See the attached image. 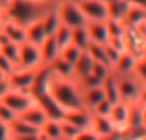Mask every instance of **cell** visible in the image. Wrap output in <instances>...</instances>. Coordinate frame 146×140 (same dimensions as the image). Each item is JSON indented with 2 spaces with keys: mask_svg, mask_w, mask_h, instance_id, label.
Instances as JSON below:
<instances>
[{
  "mask_svg": "<svg viewBox=\"0 0 146 140\" xmlns=\"http://www.w3.org/2000/svg\"><path fill=\"white\" fill-rule=\"evenodd\" d=\"M71 44H73L74 46H77L80 50L85 51L87 49L88 44H90V39H88L87 31L86 27H77L73 28L72 33H71Z\"/></svg>",
  "mask_w": 146,
  "mask_h": 140,
  "instance_id": "f546056e",
  "label": "cell"
},
{
  "mask_svg": "<svg viewBox=\"0 0 146 140\" xmlns=\"http://www.w3.org/2000/svg\"><path fill=\"white\" fill-rule=\"evenodd\" d=\"M137 59L135 58L132 54L129 53H123L119 58V61L115 63V66L111 68V72H113L115 76H126V75H132L133 73L135 66H136Z\"/></svg>",
  "mask_w": 146,
  "mask_h": 140,
  "instance_id": "e0dca14e",
  "label": "cell"
},
{
  "mask_svg": "<svg viewBox=\"0 0 146 140\" xmlns=\"http://www.w3.org/2000/svg\"><path fill=\"white\" fill-rule=\"evenodd\" d=\"M58 1H38V0H4L1 19L10 21L22 27L41 21L49 12L54 10Z\"/></svg>",
  "mask_w": 146,
  "mask_h": 140,
  "instance_id": "6da1fadb",
  "label": "cell"
},
{
  "mask_svg": "<svg viewBox=\"0 0 146 140\" xmlns=\"http://www.w3.org/2000/svg\"><path fill=\"white\" fill-rule=\"evenodd\" d=\"M128 1L131 3V4H135V5H137V7L146 9V0H128Z\"/></svg>",
  "mask_w": 146,
  "mask_h": 140,
  "instance_id": "c3c4849f",
  "label": "cell"
},
{
  "mask_svg": "<svg viewBox=\"0 0 146 140\" xmlns=\"http://www.w3.org/2000/svg\"><path fill=\"white\" fill-rule=\"evenodd\" d=\"M41 134L46 140H64L62 135L60 121L48 120V122L41 129Z\"/></svg>",
  "mask_w": 146,
  "mask_h": 140,
  "instance_id": "4316f807",
  "label": "cell"
},
{
  "mask_svg": "<svg viewBox=\"0 0 146 140\" xmlns=\"http://www.w3.org/2000/svg\"><path fill=\"white\" fill-rule=\"evenodd\" d=\"M37 69H32V71L15 69L10 76H8L9 87L12 90H17V91L30 93L31 87H32V85H33V81H35V76H36Z\"/></svg>",
  "mask_w": 146,
  "mask_h": 140,
  "instance_id": "9c48e42d",
  "label": "cell"
},
{
  "mask_svg": "<svg viewBox=\"0 0 146 140\" xmlns=\"http://www.w3.org/2000/svg\"><path fill=\"white\" fill-rule=\"evenodd\" d=\"M128 117H129V107L128 103L124 102H118L117 104L113 105L109 115V121L114 129L121 133H123L127 127H128Z\"/></svg>",
  "mask_w": 146,
  "mask_h": 140,
  "instance_id": "8fae6325",
  "label": "cell"
},
{
  "mask_svg": "<svg viewBox=\"0 0 146 140\" xmlns=\"http://www.w3.org/2000/svg\"><path fill=\"white\" fill-rule=\"evenodd\" d=\"M18 118L22 121H25L26 123H28V125L33 126V127L38 129V130L41 131V129L44 127V125H45L46 122H48L49 117L48 115L45 113V111L42 109V108L40 107V105L36 103L33 107L28 108L26 112H23L22 115L18 116Z\"/></svg>",
  "mask_w": 146,
  "mask_h": 140,
  "instance_id": "4fadbf2b",
  "label": "cell"
},
{
  "mask_svg": "<svg viewBox=\"0 0 146 140\" xmlns=\"http://www.w3.org/2000/svg\"><path fill=\"white\" fill-rule=\"evenodd\" d=\"M106 26H108L109 37H123L127 28L123 22L115 19H108L106 21Z\"/></svg>",
  "mask_w": 146,
  "mask_h": 140,
  "instance_id": "e575fe53",
  "label": "cell"
},
{
  "mask_svg": "<svg viewBox=\"0 0 146 140\" xmlns=\"http://www.w3.org/2000/svg\"><path fill=\"white\" fill-rule=\"evenodd\" d=\"M0 53H1L8 61L12 62L15 66V69H17L18 59H19V45L13 44V43H7L0 46Z\"/></svg>",
  "mask_w": 146,
  "mask_h": 140,
  "instance_id": "1f68e13d",
  "label": "cell"
},
{
  "mask_svg": "<svg viewBox=\"0 0 146 140\" xmlns=\"http://www.w3.org/2000/svg\"><path fill=\"white\" fill-rule=\"evenodd\" d=\"M3 1H4V0H3Z\"/></svg>",
  "mask_w": 146,
  "mask_h": 140,
  "instance_id": "816d5d0a",
  "label": "cell"
},
{
  "mask_svg": "<svg viewBox=\"0 0 146 140\" xmlns=\"http://www.w3.org/2000/svg\"><path fill=\"white\" fill-rule=\"evenodd\" d=\"M40 67H42L41 66L40 48L30 43L19 45V59H18L17 69L32 71V69H37Z\"/></svg>",
  "mask_w": 146,
  "mask_h": 140,
  "instance_id": "ba28073f",
  "label": "cell"
},
{
  "mask_svg": "<svg viewBox=\"0 0 146 140\" xmlns=\"http://www.w3.org/2000/svg\"><path fill=\"white\" fill-rule=\"evenodd\" d=\"M46 33L44 31L42 27V22L37 21V22L30 25L28 27H26V43H30L32 45H36L40 48L41 44L46 40Z\"/></svg>",
  "mask_w": 146,
  "mask_h": 140,
  "instance_id": "ac0fdd59",
  "label": "cell"
},
{
  "mask_svg": "<svg viewBox=\"0 0 146 140\" xmlns=\"http://www.w3.org/2000/svg\"><path fill=\"white\" fill-rule=\"evenodd\" d=\"M105 99L103 87H94V89H85L82 90V100L83 105L88 112H92V109L101 102Z\"/></svg>",
  "mask_w": 146,
  "mask_h": 140,
  "instance_id": "ffe728a7",
  "label": "cell"
},
{
  "mask_svg": "<svg viewBox=\"0 0 146 140\" xmlns=\"http://www.w3.org/2000/svg\"><path fill=\"white\" fill-rule=\"evenodd\" d=\"M92 66H94V61L90 58V55H88L86 51H82L81 57L74 63V66H73V68H74V80L76 81H78V80L91 75Z\"/></svg>",
  "mask_w": 146,
  "mask_h": 140,
  "instance_id": "603a6c76",
  "label": "cell"
},
{
  "mask_svg": "<svg viewBox=\"0 0 146 140\" xmlns=\"http://www.w3.org/2000/svg\"><path fill=\"white\" fill-rule=\"evenodd\" d=\"M106 5H108L109 19H115L123 22L129 7L128 0H110L109 3H106Z\"/></svg>",
  "mask_w": 146,
  "mask_h": 140,
  "instance_id": "7402d4cb",
  "label": "cell"
},
{
  "mask_svg": "<svg viewBox=\"0 0 146 140\" xmlns=\"http://www.w3.org/2000/svg\"><path fill=\"white\" fill-rule=\"evenodd\" d=\"M108 45H110L111 48L117 49L121 53H126V44H124L123 37H109L108 40Z\"/></svg>",
  "mask_w": 146,
  "mask_h": 140,
  "instance_id": "ee69618b",
  "label": "cell"
},
{
  "mask_svg": "<svg viewBox=\"0 0 146 140\" xmlns=\"http://www.w3.org/2000/svg\"><path fill=\"white\" fill-rule=\"evenodd\" d=\"M103 91L105 95V99L109 100L111 104H117L119 100V93H118V86H117V79L114 76V73L111 72L108 77L103 81Z\"/></svg>",
  "mask_w": 146,
  "mask_h": 140,
  "instance_id": "cb8c5ba5",
  "label": "cell"
},
{
  "mask_svg": "<svg viewBox=\"0 0 146 140\" xmlns=\"http://www.w3.org/2000/svg\"><path fill=\"white\" fill-rule=\"evenodd\" d=\"M128 107H129L128 127H144L142 126V105L140 103L135 102V103H128Z\"/></svg>",
  "mask_w": 146,
  "mask_h": 140,
  "instance_id": "4dcf8cb0",
  "label": "cell"
},
{
  "mask_svg": "<svg viewBox=\"0 0 146 140\" xmlns=\"http://www.w3.org/2000/svg\"><path fill=\"white\" fill-rule=\"evenodd\" d=\"M142 126L146 130V107H142Z\"/></svg>",
  "mask_w": 146,
  "mask_h": 140,
  "instance_id": "681fc988",
  "label": "cell"
},
{
  "mask_svg": "<svg viewBox=\"0 0 146 140\" xmlns=\"http://www.w3.org/2000/svg\"><path fill=\"white\" fill-rule=\"evenodd\" d=\"M99 140H124L123 139V133L118 130H114L113 133L108 134L104 136H99Z\"/></svg>",
  "mask_w": 146,
  "mask_h": 140,
  "instance_id": "f6af8a7d",
  "label": "cell"
},
{
  "mask_svg": "<svg viewBox=\"0 0 146 140\" xmlns=\"http://www.w3.org/2000/svg\"><path fill=\"white\" fill-rule=\"evenodd\" d=\"M14 71H15V66L0 53V72L3 75H5V76H10Z\"/></svg>",
  "mask_w": 146,
  "mask_h": 140,
  "instance_id": "b9f144b4",
  "label": "cell"
},
{
  "mask_svg": "<svg viewBox=\"0 0 146 140\" xmlns=\"http://www.w3.org/2000/svg\"><path fill=\"white\" fill-rule=\"evenodd\" d=\"M113 105L114 104H111L109 100L104 99V100H101V102L99 103V104L96 105L95 108H94L91 113H94V115H98V116H101V117H109V115H110V111H111V108H113Z\"/></svg>",
  "mask_w": 146,
  "mask_h": 140,
  "instance_id": "f35d334b",
  "label": "cell"
},
{
  "mask_svg": "<svg viewBox=\"0 0 146 140\" xmlns=\"http://www.w3.org/2000/svg\"><path fill=\"white\" fill-rule=\"evenodd\" d=\"M86 53L90 55V58L94 61V63H101L105 64L110 68L109 66V62L106 59V54H105V49H104V45H100V44H95V43H90L86 49ZM111 69V68H110Z\"/></svg>",
  "mask_w": 146,
  "mask_h": 140,
  "instance_id": "f1b7e54d",
  "label": "cell"
},
{
  "mask_svg": "<svg viewBox=\"0 0 146 140\" xmlns=\"http://www.w3.org/2000/svg\"><path fill=\"white\" fill-rule=\"evenodd\" d=\"M123 23L126 25V27H137L142 23H146V9L129 3Z\"/></svg>",
  "mask_w": 146,
  "mask_h": 140,
  "instance_id": "d6986e66",
  "label": "cell"
},
{
  "mask_svg": "<svg viewBox=\"0 0 146 140\" xmlns=\"http://www.w3.org/2000/svg\"><path fill=\"white\" fill-rule=\"evenodd\" d=\"M104 49H105V54H106V59H108V62H109V66H110V68H113L123 53H121V51H118L117 49L111 48L108 44L104 45Z\"/></svg>",
  "mask_w": 146,
  "mask_h": 140,
  "instance_id": "ab89813d",
  "label": "cell"
},
{
  "mask_svg": "<svg viewBox=\"0 0 146 140\" xmlns=\"http://www.w3.org/2000/svg\"><path fill=\"white\" fill-rule=\"evenodd\" d=\"M126 51L136 59L146 55V36L137 27H127L123 35Z\"/></svg>",
  "mask_w": 146,
  "mask_h": 140,
  "instance_id": "52a82bcc",
  "label": "cell"
},
{
  "mask_svg": "<svg viewBox=\"0 0 146 140\" xmlns=\"http://www.w3.org/2000/svg\"><path fill=\"white\" fill-rule=\"evenodd\" d=\"M15 118H17V115L13 113L7 105L0 103V122L5 123V125H10Z\"/></svg>",
  "mask_w": 146,
  "mask_h": 140,
  "instance_id": "60d3db41",
  "label": "cell"
},
{
  "mask_svg": "<svg viewBox=\"0 0 146 140\" xmlns=\"http://www.w3.org/2000/svg\"><path fill=\"white\" fill-rule=\"evenodd\" d=\"M110 73H111V69L108 66L101 64V63H94L92 69H91V75H94L100 81H104Z\"/></svg>",
  "mask_w": 146,
  "mask_h": 140,
  "instance_id": "8d00e7d4",
  "label": "cell"
},
{
  "mask_svg": "<svg viewBox=\"0 0 146 140\" xmlns=\"http://www.w3.org/2000/svg\"><path fill=\"white\" fill-rule=\"evenodd\" d=\"M64 121L69 122L78 130H85L88 129L91 125V112L87 109H76V111H68L64 113Z\"/></svg>",
  "mask_w": 146,
  "mask_h": 140,
  "instance_id": "2e32d148",
  "label": "cell"
},
{
  "mask_svg": "<svg viewBox=\"0 0 146 140\" xmlns=\"http://www.w3.org/2000/svg\"><path fill=\"white\" fill-rule=\"evenodd\" d=\"M36 99V103L45 111V113L48 115L49 120H55V121H62L64 118V111L56 104L53 100V98L48 94V93H42L40 95L33 97Z\"/></svg>",
  "mask_w": 146,
  "mask_h": 140,
  "instance_id": "7c38bea8",
  "label": "cell"
},
{
  "mask_svg": "<svg viewBox=\"0 0 146 140\" xmlns=\"http://www.w3.org/2000/svg\"><path fill=\"white\" fill-rule=\"evenodd\" d=\"M115 79L119 93V100L124 103L137 102V98H139V94L142 89V85L136 79V76L132 73L126 75V76H115Z\"/></svg>",
  "mask_w": 146,
  "mask_h": 140,
  "instance_id": "5b68a950",
  "label": "cell"
},
{
  "mask_svg": "<svg viewBox=\"0 0 146 140\" xmlns=\"http://www.w3.org/2000/svg\"><path fill=\"white\" fill-rule=\"evenodd\" d=\"M90 129L96 134L98 136H104L108 134L113 133L115 129L111 125V122L109 121L108 117H101V116L94 115L91 113V125Z\"/></svg>",
  "mask_w": 146,
  "mask_h": 140,
  "instance_id": "44dd1931",
  "label": "cell"
},
{
  "mask_svg": "<svg viewBox=\"0 0 146 140\" xmlns=\"http://www.w3.org/2000/svg\"><path fill=\"white\" fill-rule=\"evenodd\" d=\"M71 33H72L71 28H68L67 26H63V25H60V27L56 30L55 35H54V39H55L56 44H58L59 51H60V49H63L64 46L71 44Z\"/></svg>",
  "mask_w": 146,
  "mask_h": 140,
  "instance_id": "836d02e7",
  "label": "cell"
},
{
  "mask_svg": "<svg viewBox=\"0 0 146 140\" xmlns=\"http://www.w3.org/2000/svg\"><path fill=\"white\" fill-rule=\"evenodd\" d=\"M38 1H45V3H50V1H56V0H38Z\"/></svg>",
  "mask_w": 146,
  "mask_h": 140,
  "instance_id": "f907efd6",
  "label": "cell"
},
{
  "mask_svg": "<svg viewBox=\"0 0 146 140\" xmlns=\"http://www.w3.org/2000/svg\"><path fill=\"white\" fill-rule=\"evenodd\" d=\"M133 75L141 82L142 86H146V55L137 59L136 66L133 69Z\"/></svg>",
  "mask_w": 146,
  "mask_h": 140,
  "instance_id": "d590c367",
  "label": "cell"
},
{
  "mask_svg": "<svg viewBox=\"0 0 146 140\" xmlns=\"http://www.w3.org/2000/svg\"><path fill=\"white\" fill-rule=\"evenodd\" d=\"M72 140H99V136L88 127L85 130H81Z\"/></svg>",
  "mask_w": 146,
  "mask_h": 140,
  "instance_id": "7bdbcfd3",
  "label": "cell"
},
{
  "mask_svg": "<svg viewBox=\"0 0 146 140\" xmlns=\"http://www.w3.org/2000/svg\"><path fill=\"white\" fill-rule=\"evenodd\" d=\"M10 140H42V136L40 134L35 135H25V136H10Z\"/></svg>",
  "mask_w": 146,
  "mask_h": 140,
  "instance_id": "bcb514c9",
  "label": "cell"
},
{
  "mask_svg": "<svg viewBox=\"0 0 146 140\" xmlns=\"http://www.w3.org/2000/svg\"><path fill=\"white\" fill-rule=\"evenodd\" d=\"M81 54H82V50H80V49H78L77 46H74L73 44H68V45L64 46V48L60 49V51H59V55L63 59H66L68 63H71L72 66H74V63L81 57Z\"/></svg>",
  "mask_w": 146,
  "mask_h": 140,
  "instance_id": "d6a6232c",
  "label": "cell"
},
{
  "mask_svg": "<svg viewBox=\"0 0 146 140\" xmlns=\"http://www.w3.org/2000/svg\"><path fill=\"white\" fill-rule=\"evenodd\" d=\"M137 103H140L142 107H146V86H142L139 98H137Z\"/></svg>",
  "mask_w": 146,
  "mask_h": 140,
  "instance_id": "7dc6e473",
  "label": "cell"
},
{
  "mask_svg": "<svg viewBox=\"0 0 146 140\" xmlns=\"http://www.w3.org/2000/svg\"><path fill=\"white\" fill-rule=\"evenodd\" d=\"M46 93L64 111L86 109L82 100V89L74 79H66L51 71L46 85Z\"/></svg>",
  "mask_w": 146,
  "mask_h": 140,
  "instance_id": "7a4b0ae2",
  "label": "cell"
},
{
  "mask_svg": "<svg viewBox=\"0 0 146 140\" xmlns=\"http://www.w3.org/2000/svg\"><path fill=\"white\" fill-rule=\"evenodd\" d=\"M59 55V48L54 36H49L40 46V57H41V66L49 67L55 58Z\"/></svg>",
  "mask_w": 146,
  "mask_h": 140,
  "instance_id": "9a60e30c",
  "label": "cell"
},
{
  "mask_svg": "<svg viewBox=\"0 0 146 140\" xmlns=\"http://www.w3.org/2000/svg\"><path fill=\"white\" fill-rule=\"evenodd\" d=\"M60 129H62V135H63L64 140H72L81 131V130H78L77 127H74L73 125H71L69 122H67V121H64V120L60 121Z\"/></svg>",
  "mask_w": 146,
  "mask_h": 140,
  "instance_id": "74e56055",
  "label": "cell"
},
{
  "mask_svg": "<svg viewBox=\"0 0 146 140\" xmlns=\"http://www.w3.org/2000/svg\"><path fill=\"white\" fill-rule=\"evenodd\" d=\"M50 69L55 75L60 77H66V79H74V68L71 63L63 59L60 55H58L55 58V61L50 64Z\"/></svg>",
  "mask_w": 146,
  "mask_h": 140,
  "instance_id": "484cf974",
  "label": "cell"
},
{
  "mask_svg": "<svg viewBox=\"0 0 146 140\" xmlns=\"http://www.w3.org/2000/svg\"><path fill=\"white\" fill-rule=\"evenodd\" d=\"M42 22V27H44V31H45L46 36H54L59 27H60V19H59L58 14H56V8L51 12H49L45 17L41 19Z\"/></svg>",
  "mask_w": 146,
  "mask_h": 140,
  "instance_id": "83f0119b",
  "label": "cell"
},
{
  "mask_svg": "<svg viewBox=\"0 0 146 140\" xmlns=\"http://www.w3.org/2000/svg\"><path fill=\"white\" fill-rule=\"evenodd\" d=\"M56 14H58L60 23L67 26L68 28H77L86 26V18L83 17L82 12L80 10L76 0H64L59 1L56 5Z\"/></svg>",
  "mask_w": 146,
  "mask_h": 140,
  "instance_id": "3957f363",
  "label": "cell"
},
{
  "mask_svg": "<svg viewBox=\"0 0 146 140\" xmlns=\"http://www.w3.org/2000/svg\"><path fill=\"white\" fill-rule=\"evenodd\" d=\"M0 103L7 105L18 117L23 112H26L28 108L33 107L36 104V99L30 93H23V91H17V90L9 89L5 94H3L0 97Z\"/></svg>",
  "mask_w": 146,
  "mask_h": 140,
  "instance_id": "277c9868",
  "label": "cell"
},
{
  "mask_svg": "<svg viewBox=\"0 0 146 140\" xmlns=\"http://www.w3.org/2000/svg\"><path fill=\"white\" fill-rule=\"evenodd\" d=\"M9 127V133L10 136H25V135H35V134H40L41 131L38 129L33 127V126L26 123L25 121L15 118L10 125H8Z\"/></svg>",
  "mask_w": 146,
  "mask_h": 140,
  "instance_id": "d4e9b609",
  "label": "cell"
},
{
  "mask_svg": "<svg viewBox=\"0 0 146 140\" xmlns=\"http://www.w3.org/2000/svg\"><path fill=\"white\" fill-rule=\"evenodd\" d=\"M87 22H106L109 19L108 5L103 0H76Z\"/></svg>",
  "mask_w": 146,
  "mask_h": 140,
  "instance_id": "8992f818",
  "label": "cell"
},
{
  "mask_svg": "<svg viewBox=\"0 0 146 140\" xmlns=\"http://www.w3.org/2000/svg\"><path fill=\"white\" fill-rule=\"evenodd\" d=\"M145 140H146V139H145Z\"/></svg>",
  "mask_w": 146,
  "mask_h": 140,
  "instance_id": "f5cc1de1",
  "label": "cell"
},
{
  "mask_svg": "<svg viewBox=\"0 0 146 140\" xmlns=\"http://www.w3.org/2000/svg\"><path fill=\"white\" fill-rule=\"evenodd\" d=\"M0 33L5 36L9 43L22 45L26 43V28L10 21H0Z\"/></svg>",
  "mask_w": 146,
  "mask_h": 140,
  "instance_id": "30bf717a",
  "label": "cell"
},
{
  "mask_svg": "<svg viewBox=\"0 0 146 140\" xmlns=\"http://www.w3.org/2000/svg\"><path fill=\"white\" fill-rule=\"evenodd\" d=\"M86 31H87L90 43L105 45L109 40V32L106 22H86Z\"/></svg>",
  "mask_w": 146,
  "mask_h": 140,
  "instance_id": "5bb4252c",
  "label": "cell"
}]
</instances>
